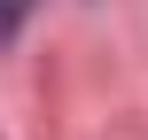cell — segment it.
Returning a JSON list of instances; mask_svg holds the SVG:
<instances>
[{
	"label": "cell",
	"mask_w": 148,
	"mask_h": 140,
	"mask_svg": "<svg viewBox=\"0 0 148 140\" xmlns=\"http://www.w3.org/2000/svg\"><path fill=\"white\" fill-rule=\"evenodd\" d=\"M23 16H31V0H0V47L23 31Z\"/></svg>",
	"instance_id": "6da1fadb"
}]
</instances>
